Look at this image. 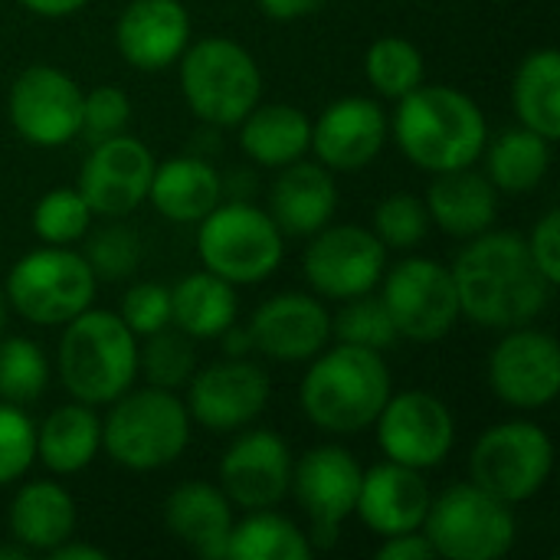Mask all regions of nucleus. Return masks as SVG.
Listing matches in <instances>:
<instances>
[{"instance_id":"f257e3e1","label":"nucleus","mask_w":560,"mask_h":560,"mask_svg":"<svg viewBox=\"0 0 560 560\" xmlns=\"http://www.w3.org/2000/svg\"><path fill=\"white\" fill-rule=\"evenodd\" d=\"M450 272L459 312L492 331L532 325L545 315L551 292L558 289L532 259L528 240L509 230H486L472 236Z\"/></svg>"},{"instance_id":"f03ea898","label":"nucleus","mask_w":560,"mask_h":560,"mask_svg":"<svg viewBox=\"0 0 560 560\" xmlns=\"http://www.w3.org/2000/svg\"><path fill=\"white\" fill-rule=\"evenodd\" d=\"M397 102L400 105L390 128L397 148L410 164L427 174L476 167L489 141V125L482 108L466 92L440 82H420Z\"/></svg>"},{"instance_id":"7ed1b4c3","label":"nucleus","mask_w":560,"mask_h":560,"mask_svg":"<svg viewBox=\"0 0 560 560\" xmlns=\"http://www.w3.org/2000/svg\"><path fill=\"white\" fill-rule=\"evenodd\" d=\"M387 397L390 371L381 351L345 341L312 358L299 390L305 417L331 436H358L374 427Z\"/></svg>"},{"instance_id":"20e7f679","label":"nucleus","mask_w":560,"mask_h":560,"mask_svg":"<svg viewBox=\"0 0 560 560\" xmlns=\"http://www.w3.org/2000/svg\"><path fill=\"white\" fill-rule=\"evenodd\" d=\"M56 368L72 400L89 407L112 404L138 377V338L121 315L89 305L66 322Z\"/></svg>"},{"instance_id":"39448f33","label":"nucleus","mask_w":560,"mask_h":560,"mask_svg":"<svg viewBox=\"0 0 560 560\" xmlns=\"http://www.w3.org/2000/svg\"><path fill=\"white\" fill-rule=\"evenodd\" d=\"M190 443V413L174 390L141 387L112 400L102 420V450L131 472H154L184 456Z\"/></svg>"},{"instance_id":"423d86ee","label":"nucleus","mask_w":560,"mask_h":560,"mask_svg":"<svg viewBox=\"0 0 560 560\" xmlns=\"http://www.w3.org/2000/svg\"><path fill=\"white\" fill-rule=\"evenodd\" d=\"M180 92L190 112L213 128H236L262 95V72L246 46L203 36L180 52Z\"/></svg>"},{"instance_id":"0eeeda50","label":"nucleus","mask_w":560,"mask_h":560,"mask_svg":"<svg viewBox=\"0 0 560 560\" xmlns=\"http://www.w3.org/2000/svg\"><path fill=\"white\" fill-rule=\"evenodd\" d=\"M197 253L203 269L230 285H256L279 269L285 243L269 210H259L246 200H230L217 203L200 220Z\"/></svg>"},{"instance_id":"6e6552de","label":"nucleus","mask_w":560,"mask_h":560,"mask_svg":"<svg viewBox=\"0 0 560 560\" xmlns=\"http://www.w3.org/2000/svg\"><path fill=\"white\" fill-rule=\"evenodd\" d=\"M420 532L430 538L436 558L499 560L515 548L518 525L512 505L476 482H456L430 499Z\"/></svg>"},{"instance_id":"1a4fd4ad","label":"nucleus","mask_w":560,"mask_h":560,"mask_svg":"<svg viewBox=\"0 0 560 560\" xmlns=\"http://www.w3.org/2000/svg\"><path fill=\"white\" fill-rule=\"evenodd\" d=\"M95 272L69 246H39L7 272V305L33 325H66L95 299Z\"/></svg>"},{"instance_id":"9d476101","label":"nucleus","mask_w":560,"mask_h":560,"mask_svg":"<svg viewBox=\"0 0 560 560\" xmlns=\"http://www.w3.org/2000/svg\"><path fill=\"white\" fill-rule=\"evenodd\" d=\"M555 469V443L551 436L528 420H509L489 427L469 456V482L502 499L505 505H518L535 499Z\"/></svg>"},{"instance_id":"9b49d317","label":"nucleus","mask_w":560,"mask_h":560,"mask_svg":"<svg viewBox=\"0 0 560 560\" xmlns=\"http://www.w3.org/2000/svg\"><path fill=\"white\" fill-rule=\"evenodd\" d=\"M381 302L397 328V335L430 345L453 331L459 312V295L453 272L427 256H407L390 272L381 276Z\"/></svg>"},{"instance_id":"f8f14e48","label":"nucleus","mask_w":560,"mask_h":560,"mask_svg":"<svg viewBox=\"0 0 560 560\" xmlns=\"http://www.w3.org/2000/svg\"><path fill=\"white\" fill-rule=\"evenodd\" d=\"M7 115L13 131L33 148H62L79 138L82 128V89L79 82L46 62L26 66L7 95Z\"/></svg>"},{"instance_id":"ddd939ff","label":"nucleus","mask_w":560,"mask_h":560,"mask_svg":"<svg viewBox=\"0 0 560 560\" xmlns=\"http://www.w3.org/2000/svg\"><path fill=\"white\" fill-rule=\"evenodd\" d=\"M387 266V249L374 230L358 223L322 226L302 259L308 285L322 299L348 302L377 289Z\"/></svg>"},{"instance_id":"4468645a","label":"nucleus","mask_w":560,"mask_h":560,"mask_svg":"<svg viewBox=\"0 0 560 560\" xmlns=\"http://www.w3.org/2000/svg\"><path fill=\"white\" fill-rule=\"evenodd\" d=\"M374 423L384 456L420 472L443 466L456 443V420L430 390L390 394Z\"/></svg>"},{"instance_id":"2eb2a0df","label":"nucleus","mask_w":560,"mask_h":560,"mask_svg":"<svg viewBox=\"0 0 560 560\" xmlns=\"http://www.w3.org/2000/svg\"><path fill=\"white\" fill-rule=\"evenodd\" d=\"M361 466L341 446H315L299 463H292V482L299 505L312 522V548H335L341 525L354 515Z\"/></svg>"},{"instance_id":"dca6fc26","label":"nucleus","mask_w":560,"mask_h":560,"mask_svg":"<svg viewBox=\"0 0 560 560\" xmlns=\"http://www.w3.org/2000/svg\"><path fill=\"white\" fill-rule=\"evenodd\" d=\"M154 164L158 161L148 144L121 131L92 144L89 158L82 161L75 190L89 203L92 217L121 220L148 200Z\"/></svg>"},{"instance_id":"f3484780","label":"nucleus","mask_w":560,"mask_h":560,"mask_svg":"<svg viewBox=\"0 0 560 560\" xmlns=\"http://www.w3.org/2000/svg\"><path fill=\"white\" fill-rule=\"evenodd\" d=\"M492 394L512 410H545L560 394V348L538 328H509L489 358Z\"/></svg>"},{"instance_id":"a211bd4d","label":"nucleus","mask_w":560,"mask_h":560,"mask_svg":"<svg viewBox=\"0 0 560 560\" xmlns=\"http://www.w3.org/2000/svg\"><path fill=\"white\" fill-rule=\"evenodd\" d=\"M269 397H272L269 374L246 358H230L190 377L184 407L190 420L200 423L203 430L233 433L249 427L266 410Z\"/></svg>"},{"instance_id":"6ab92c4d","label":"nucleus","mask_w":560,"mask_h":560,"mask_svg":"<svg viewBox=\"0 0 560 560\" xmlns=\"http://www.w3.org/2000/svg\"><path fill=\"white\" fill-rule=\"evenodd\" d=\"M292 450L272 430H249L233 440L220 459V489L223 495L246 509H272L285 499L292 482Z\"/></svg>"},{"instance_id":"aec40b11","label":"nucleus","mask_w":560,"mask_h":560,"mask_svg":"<svg viewBox=\"0 0 560 560\" xmlns=\"http://www.w3.org/2000/svg\"><path fill=\"white\" fill-rule=\"evenodd\" d=\"M253 348L282 364L312 361L331 341V315L325 302L305 292H282L266 299L249 322Z\"/></svg>"},{"instance_id":"412c9836","label":"nucleus","mask_w":560,"mask_h":560,"mask_svg":"<svg viewBox=\"0 0 560 560\" xmlns=\"http://www.w3.org/2000/svg\"><path fill=\"white\" fill-rule=\"evenodd\" d=\"M387 112L364 95H348L331 102L312 125V148L318 164L331 174L364 171L387 141Z\"/></svg>"},{"instance_id":"4be33fe9","label":"nucleus","mask_w":560,"mask_h":560,"mask_svg":"<svg viewBox=\"0 0 560 560\" xmlns=\"http://www.w3.org/2000/svg\"><path fill=\"white\" fill-rule=\"evenodd\" d=\"M190 43V13L180 0H131L115 23V46L131 69L161 72Z\"/></svg>"},{"instance_id":"5701e85b","label":"nucleus","mask_w":560,"mask_h":560,"mask_svg":"<svg viewBox=\"0 0 560 560\" xmlns=\"http://www.w3.org/2000/svg\"><path fill=\"white\" fill-rule=\"evenodd\" d=\"M430 486L420 469L400 463H381L361 472L354 515L381 538L420 532L430 509Z\"/></svg>"},{"instance_id":"b1692460","label":"nucleus","mask_w":560,"mask_h":560,"mask_svg":"<svg viewBox=\"0 0 560 560\" xmlns=\"http://www.w3.org/2000/svg\"><path fill=\"white\" fill-rule=\"evenodd\" d=\"M338 210V187L325 164L292 161L279 167V177L269 190V217L282 236H315L331 223Z\"/></svg>"},{"instance_id":"393cba45","label":"nucleus","mask_w":560,"mask_h":560,"mask_svg":"<svg viewBox=\"0 0 560 560\" xmlns=\"http://www.w3.org/2000/svg\"><path fill=\"white\" fill-rule=\"evenodd\" d=\"M167 532L207 560H226V541L233 532V502L213 482H180L164 502Z\"/></svg>"},{"instance_id":"a878e982","label":"nucleus","mask_w":560,"mask_h":560,"mask_svg":"<svg viewBox=\"0 0 560 560\" xmlns=\"http://www.w3.org/2000/svg\"><path fill=\"white\" fill-rule=\"evenodd\" d=\"M427 210L430 223H436L443 233L456 240H472L492 230L499 217V190L482 171L472 167L433 174V184L427 190Z\"/></svg>"},{"instance_id":"bb28decb","label":"nucleus","mask_w":560,"mask_h":560,"mask_svg":"<svg viewBox=\"0 0 560 560\" xmlns=\"http://www.w3.org/2000/svg\"><path fill=\"white\" fill-rule=\"evenodd\" d=\"M7 532L30 555H49L52 548L72 538L75 502L59 482H49V479L26 482L16 489L10 502Z\"/></svg>"},{"instance_id":"cd10ccee","label":"nucleus","mask_w":560,"mask_h":560,"mask_svg":"<svg viewBox=\"0 0 560 560\" xmlns=\"http://www.w3.org/2000/svg\"><path fill=\"white\" fill-rule=\"evenodd\" d=\"M148 200L174 223H200L223 200V180L203 158L180 154L154 164Z\"/></svg>"},{"instance_id":"c85d7f7f","label":"nucleus","mask_w":560,"mask_h":560,"mask_svg":"<svg viewBox=\"0 0 560 560\" xmlns=\"http://www.w3.org/2000/svg\"><path fill=\"white\" fill-rule=\"evenodd\" d=\"M102 450V420L89 404H62L36 427V456L56 476H75Z\"/></svg>"},{"instance_id":"c756f323","label":"nucleus","mask_w":560,"mask_h":560,"mask_svg":"<svg viewBox=\"0 0 560 560\" xmlns=\"http://www.w3.org/2000/svg\"><path fill=\"white\" fill-rule=\"evenodd\" d=\"M240 148L262 167H285L312 148V121L302 108L285 102L253 105L240 121Z\"/></svg>"},{"instance_id":"7c9ffc66","label":"nucleus","mask_w":560,"mask_h":560,"mask_svg":"<svg viewBox=\"0 0 560 560\" xmlns=\"http://www.w3.org/2000/svg\"><path fill=\"white\" fill-rule=\"evenodd\" d=\"M171 325H177L194 341L220 338L236 325V292L226 279L213 272H190L171 289Z\"/></svg>"},{"instance_id":"2f4dec72","label":"nucleus","mask_w":560,"mask_h":560,"mask_svg":"<svg viewBox=\"0 0 560 560\" xmlns=\"http://www.w3.org/2000/svg\"><path fill=\"white\" fill-rule=\"evenodd\" d=\"M551 144L538 131L518 125L492 141H486V177L495 184V190L505 194H528L535 190L548 171H551Z\"/></svg>"},{"instance_id":"473e14b6","label":"nucleus","mask_w":560,"mask_h":560,"mask_svg":"<svg viewBox=\"0 0 560 560\" xmlns=\"http://www.w3.org/2000/svg\"><path fill=\"white\" fill-rule=\"evenodd\" d=\"M512 105L525 128L548 141L560 138V52L535 49L522 59L512 82Z\"/></svg>"},{"instance_id":"72a5a7b5","label":"nucleus","mask_w":560,"mask_h":560,"mask_svg":"<svg viewBox=\"0 0 560 560\" xmlns=\"http://www.w3.org/2000/svg\"><path fill=\"white\" fill-rule=\"evenodd\" d=\"M312 555L308 535L272 509L246 512L243 522H233L226 541V560H312Z\"/></svg>"},{"instance_id":"f704fd0d","label":"nucleus","mask_w":560,"mask_h":560,"mask_svg":"<svg viewBox=\"0 0 560 560\" xmlns=\"http://www.w3.org/2000/svg\"><path fill=\"white\" fill-rule=\"evenodd\" d=\"M364 75L371 89H377V95L404 98L427 75L423 52L404 36H381L364 52Z\"/></svg>"},{"instance_id":"c9c22d12","label":"nucleus","mask_w":560,"mask_h":560,"mask_svg":"<svg viewBox=\"0 0 560 560\" xmlns=\"http://www.w3.org/2000/svg\"><path fill=\"white\" fill-rule=\"evenodd\" d=\"M49 387V361L43 348L23 335L0 341V400L7 404H33Z\"/></svg>"},{"instance_id":"e433bc0d","label":"nucleus","mask_w":560,"mask_h":560,"mask_svg":"<svg viewBox=\"0 0 560 560\" xmlns=\"http://www.w3.org/2000/svg\"><path fill=\"white\" fill-rule=\"evenodd\" d=\"M85 262L102 282H121L138 272L144 259V240L128 223H105L95 233H85Z\"/></svg>"},{"instance_id":"4c0bfd02","label":"nucleus","mask_w":560,"mask_h":560,"mask_svg":"<svg viewBox=\"0 0 560 560\" xmlns=\"http://www.w3.org/2000/svg\"><path fill=\"white\" fill-rule=\"evenodd\" d=\"M138 371H144L151 387L174 390V387L187 384L197 371L194 338L184 335L180 328L171 331V325L148 335V345L138 351Z\"/></svg>"},{"instance_id":"58836bf2","label":"nucleus","mask_w":560,"mask_h":560,"mask_svg":"<svg viewBox=\"0 0 560 560\" xmlns=\"http://www.w3.org/2000/svg\"><path fill=\"white\" fill-rule=\"evenodd\" d=\"M92 210L75 187H52L33 207V233L49 246H72L85 240Z\"/></svg>"},{"instance_id":"ea45409f","label":"nucleus","mask_w":560,"mask_h":560,"mask_svg":"<svg viewBox=\"0 0 560 560\" xmlns=\"http://www.w3.org/2000/svg\"><path fill=\"white\" fill-rule=\"evenodd\" d=\"M374 236L384 243V249L410 253L417 249L430 233V210L427 200L417 194H390L374 207Z\"/></svg>"},{"instance_id":"a19ab883","label":"nucleus","mask_w":560,"mask_h":560,"mask_svg":"<svg viewBox=\"0 0 560 560\" xmlns=\"http://www.w3.org/2000/svg\"><path fill=\"white\" fill-rule=\"evenodd\" d=\"M331 335L345 345H361L371 351H384L400 338L381 295H374V292L348 299L345 308L338 312V318H331Z\"/></svg>"},{"instance_id":"79ce46f5","label":"nucleus","mask_w":560,"mask_h":560,"mask_svg":"<svg viewBox=\"0 0 560 560\" xmlns=\"http://www.w3.org/2000/svg\"><path fill=\"white\" fill-rule=\"evenodd\" d=\"M36 463V427L23 407L0 400V489L23 479Z\"/></svg>"},{"instance_id":"37998d69","label":"nucleus","mask_w":560,"mask_h":560,"mask_svg":"<svg viewBox=\"0 0 560 560\" xmlns=\"http://www.w3.org/2000/svg\"><path fill=\"white\" fill-rule=\"evenodd\" d=\"M131 121V102L118 85H95L92 92H82V128L79 135L89 138V144L115 138Z\"/></svg>"},{"instance_id":"c03bdc74","label":"nucleus","mask_w":560,"mask_h":560,"mask_svg":"<svg viewBox=\"0 0 560 560\" xmlns=\"http://www.w3.org/2000/svg\"><path fill=\"white\" fill-rule=\"evenodd\" d=\"M121 322L135 331V338H148L171 325V289L161 282H138L121 299Z\"/></svg>"},{"instance_id":"a18cd8bd","label":"nucleus","mask_w":560,"mask_h":560,"mask_svg":"<svg viewBox=\"0 0 560 560\" xmlns=\"http://www.w3.org/2000/svg\"><path fill=\"white\" fill-rule=\"evenodd\" d=\"M528 249L532 259L538 262V269L545 272V279L551 285H560V210L551 207L532 230L528 236Z\"/></svg>"},{"instance_id":"49530a36","label":"nucleus","mask_w":560,"mask_h":560,"mask_svg":"<svg viewBox=\"0 0 560 560\" xmlns=\"http://www.w3.org/2000/svg\"><path fill=\"white\" fill-rule=\"evenodd\" d=\"M381 560H433L436 551L430 545V538L423 532H407V535H390L384 538V545L377 548Z\"/></svg>"},{"instance_id":"de8ad7c7","label":"nucleus","mask_w":560,"mask_h":560,"mask_svg":"<svg viewBox=\"0 0 560 560\" xmlns=\"http://www.w3.org/2000/svg\"><path fill=\"white\" fill-rule=\"evenodd\" d=\"M256 3L262 7V13L269 20L289 23V20H305L312 13H318L328 0H256Z\"/></svg>"},{"instance_id":"09e8293b","label":"nucleus","mask_w":560,"mask_h":560,"mask_svg":"<svg viewBox=\"0 0 560 560\" xmlns=\"http://www.w3.org/2000/svg\"><path fill=\"white\" fill-rule=\"evenodd\" d=\"M26 10H33L36 16H46V20H62V16H72L79 13L89 0H20Z\"/></svg>"},{"instance_id":"8fccbe9b","label":"nucleus","mask_w":560,"mask_h":560,"mask_svg":"<svg viewBox=\"0 0 560 560\" xmlns=\"http://www.w3.org/2000/svg\"><path fill=\"white\" fill-rule=\"evenodd\" d=\"M49 558L52 560H105L108 555L102 551V548H95V545H85V541H62L59 548H52L49 551Z\"/></svg>"},{"instance_id":"3c124183","label":"nucleus","mask_w":560,"mask_h":560,"mask_svg":"<svg viewBox=\"0 0 560 560\" xmlns=\"http://www.w3.org/2000/svg\"><path fill=\"white\" fill-rule=\"evenodd\" d=\"M223 341H226V351H230V358H243L249 348H253V338H249V328L246 331H240L236 325H230L223 335H220Z\"/></svg>"},{"instance_id":"603ef678","label":"nucleus","mask_w":560,"mask_h":560,"mask_svg":"<svg viewBox=\"0 0 560 560\" xmlns=\"http://www.w3.org/2000/svg\"><path fill=\"white\" fill-rule=\"evenodd\" d=\"M30 558V551L23 548V545H16L13 538L7 541V545H0V560H26Z\"/></svg>"},{"instance_id":"864d4df0","label":"nucleus","mask_w":560,"mask_h":560,"mask_svg":"<svg viewBox=\"0 0 560 560\" xmlns=\"http://www.w3.org/2000/svg\"><path fill=\"white\" fill-rule=\"evenodd\" d=\"M7 312H10V305H7V295H3V289H0V331H3V325H7Z\"/></svg>"}]
</instances>
